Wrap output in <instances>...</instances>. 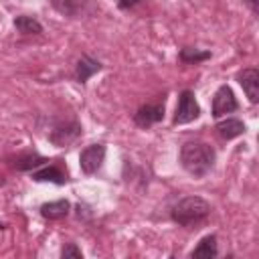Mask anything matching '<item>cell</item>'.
Returning a JSON list of instances; mask_svg holds the SVG:
<instances>
[{
    "label": "cell",
    "instance_id": "1",
    "mask_svg": "<svg viewBox=\"0 0 259 259\" xmlns=\"http://www.w3.org/2000/svg\"><path fill=\"white\" fill-rule=\"evenodd\" d=\"M180 166L192 176V178H204L210 174L217 162V150L208 142L190 140L184 142L180 148Z\"/></svg>",
    "mask_w": 259,
    "mask_h": 259
},
{
    "label": "cell",
    "instance_id": "2",
    "mask_svg": "<svg viewBox=\"0 0 259 259\" xmlns=\"http://www.w3.org/2000/svg\"><path fill=\"white\" fill-rule=\"evenodd\" d=\"M210 202L204 200L202 196H196V194H190V196H182L170 210V219L172 223H176L178 227H184V229H192V227H198L202 225L208 214H210Z\"/></svg>",
    "mask_w": 259,
    "mask_h": 259
},
{
    "label": "cell",
    "instance_id": "3",
    "mask_svg": "<svg viewBox=\"0 0 259 259\" xmlns=\"http://www.w3.org/2000/svg\"><path fill=\"white\" fill-rule=\"evenodd\" d=\"M83 136V125L73 117V119H59L53 123L49 132V142L57 148H65L75 144Z\"/></svg>",
    "mask_w": 259,
    "mask_h": 259
},
{
    "label": "cell",
    "instance_id": "4",
    "mask_svg": "<svg viewBox=\"0 0 259 259\" xmlns=\"http://www.w3.org/2000/svg\"><path fill=\"white\" fill-rule=\"evenodd\" d=\"M198 117H200V105L196 101L194 91L192 89H182L180 95H178V103H176L172 123L174 125H184V123H190Z\"/></svg>",
    "mask_w": 259,
    "mask_h": 259
},
{
    "label": "cell",
    "instance_id": "5",
    "mask_svg": "<svg viewBox=\"0 0 259 259\" xmlns=\"http://www.w3.org/2000/svg\"><path fill=\"white\" fill-rule=\"evenodd\" d=\"M237 109H239V101H237L233 89H231L229 85H221V87L214 91V95H212L210 115L217 117V119H221V117H225L227 113H233V111H237Z\"/></svg>",
    "mask_w": 259,
    "mask_h": 259
},
{
    "label": "cell",
    "instance_id": "6",
    "mask_svg": "<svg viewBox=\"0 0 259 259\" xmlns=\"http://www.w3.org/2000/svg\"><path fill=\"white\" fill-rule=\"evenodd\" d=\"M105 160V144H89L79 154V168L83 174L91 176L95 174Z\"/></svg>",
    "mask_w": 259,
    "mask_h": 259
},
{
    "label": "cell",
    "instance_id": "7",
    "mask_svg": "<svg viewBox=\"0 0 259 259\" xmlns=\"http://www.w3.org/2000/svg\"><path fill=\"white\" fill-rule=\"evenodd\" d=\"M51 6L67 18H83L95 12L93 0H49Z\"/></svg>",
    "mask_w": 259,
    "mask_h": 259
},
{
    "label": "cell",
    "instance_id": "8",
    "mask_svg": "<svg viewBox=\"0 0 259 259\" xmlns=\"http://www.w3.org/2000/svg\"><path fill=\"white\" fill-rule=\"evenodd\" d=\"M164 111H166L164 103H146V105H140L136 109L132 119H134V123L138 127L148 130V127H152V125H156V123H160L164 119Z\"/></svg>",
    "mask_w": 259,
    "mask_h": 259
},
{
    "label": "cell",
    "instance_id": "9",
    "mask_svg": "<svg viewBox=\"0 0 259 259\" xmlns=\"http://www.w3.org/2000/svg\"><path fill=\"white\" fill-rule=\"evenodd\" d=\"M30 178L34 182H51V184H59V186L69 182L67 168L63 170L59 164H42V166L30 170Z\"/></svg>",
    "mask_w": 259,
    "mask_h": 259
},
{
    "label": "cell",
    "instance_id": "10",
    "mask_svg": "<svg viewBox=\"0 0 259 259\" xmlns=\"http://www.w3.org/2000/svg\"><path fill=\"white\" fill-rule=\"evenodd\" d=\"M237 81L243 87V91L249 97V101L253 105L259 103V71L255 67H247V69L237 73Z\"/></svg>",
    "mask_w": 259,
    "mask_h": 259
},
{
    "label": "cell",
    "instance_id": "11",
    "mask_svg": "<svg viewBox=\"0 0 259 259\" xmlns=\"http://www.w3.org/2000/svg\"><path fill=\"white\" fill-rule=\"evenodd\" d=\"M103 69V65H101V61H97V59H93V57H89V55H81L79 57V61H77V65H75V79L81 83V85H85L95 73H99Z\"/></svg>",
    "mask_w": 259,
    "mask_h": 259
},
{
    "label": "cell",
    "instance_id": "12",
    "mask_svg": "<svg viewBox=\"0 0 259 259\" xmlns=\"http://www.w3.org/2000/svg\"><path fill=\"white\" fill-rule=\"evenodd\" d=\"M38 212H40V217L47 219V221H61V219H65V217L71 212V202H69L67 198L51 200V202L40 204Z\"/></svg>",
    "mask_w": 259,
    "mask_h": 259
},
{
    "label": "cell",
    "instance_id": "13",
    "mask_svg": "<svg viewBox=\"0 0 259 259\" xmlns=\"http://www.w3.org/2000/svg\"><path fill=\"white\" fill-rule=\"evenodd\" d=\"M214 130L223 140H235V138H239V136H243L247 132V125L237 117H227L225 115V119L217 121Z\"/></svg>",
    "mask_w": 259,
    "mask_h": 259
},
{
    "label": "cell",
    "instance_id": "14",
    "mask_svg": "<svg viewBox=\"0 0 259 259\" xmlns=\"http://www.w3.org/2000/svg\"><path fill=\"white\" fill-rule=\"evenodd\" d=\"M49 160L45 158V156H40L38 152H24V154H16L14 158H12V168H16L18 172H30V170H34V168H38V166H42V164H47Z\"/></svg>",
    "mask_w": 259,
    "mask_h": 259
},
{
    "label": "cell",
    "instance_id": "15",
    "mask_svg": "<svg viewBox=\"0 0 259 259\" xmlns=\"http://www.w3.org/2000/svg\"><path fill=\"white\" fill-rule=\"evenodd\" d=\"M219 255V243L217 235H206L198 241V245L190 251V257H202V259H212Z\"/></svg>",
    "mask_w": 259,
    "mask_h": 259
},
{
    "label": "cell",
    "instance_id": "16",
    "mask_svg": "<svg viewBox=\"0 0 259 259\" xmlns=\"http://www.w3.org/2000/svg\"><path fill=\"white\" fill-rule=\"evenodd\" d=\"M210 57H212L210 51H200V49H196V47H184V49H180V53H178V59H180V63H184V65H196V63L208 61Z\"/></svg>",
    "mask_w": 259,
    "mask_h": 259
},
{
    "label": "cell",
    "instance_id": "17",
    "mask_svg": "<svg viewBox=\"0 0 259 259\" xmlns=\"http://www.w3.org/2000/svg\"><path fill=\"white\" fill-rule=\"evenodd\" d=\"M14 28L22 34H40L42 32V24L34 16H26V14L14 18Z\"/></svg>",
    "mask_w": 259,
    "mask_h": 259
},
{
    "label": "cell",
    "instance_id": "18",
    "mask_svg": "<svg viewBox=\"0 0 259 259\" xmlns=\"http://www.w3.org/2000/svg\"><path fill=\"white\" fill-rule=\"evenodd\" d=\"M61 257L63 259H83V253L75 243H65L61 249Z\"/></svg>",
    "mask_w": 259,
    "mask_h": 259
},
{
    "label": "cell",
    "instance_id": "19",
    "mask_svg": "<svg viewBox=\"0 0 259 259\" xmlns=\"http://www.w3.org/2000/svg\"><path fill=\"white\" fill-rule=\"evenodd\" d=\"M115 4H117V8L119 10H132L134 6H138L142 0H113Z\"/></svg>",
    "mask_w": 259,
    "mask_h": 259
},
{
    "label": "cell",
    "instance_id": "20",
    "mask_svg": "<svg viewBox=\"0 0 259 259\" xmlns=\"http://www.w3.org/2000/svg\"><path fill=\"white\" fill-rule=\"evenodd\" d=\"M243 2L251 8V12H253V14H257V0H243Z\"/></svg>",
    "mask_w": 259,
    "mask_h": 259
}]
</instances>
